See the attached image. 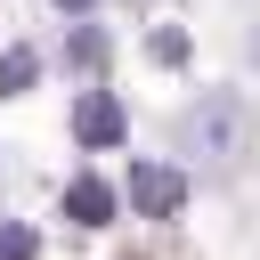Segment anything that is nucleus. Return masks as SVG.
Wrapping results in <instances>:
<instances>
[{
    "label": "nucleus",
    "mask_w": 260,
    "mask_h": 260,
    "mask_svg": "<svg viewBox=\"0 0 260 260\" xmlns=\"http://www.w3.org/2000/svg\"><path fill=\"white\" fill-rule=\"evenodd\" d=\"M203 154L211 162H236L244 154V98H228V89L203 98Z\"/></svg>",
    "instance_id": "7ed1b4c3"
},
{
    "label": "nucleus",
    "mask_w": 260,
    "mask_h": 260,
    "mask_svg": "<svg viewBox=\"0 0 260 260\" xmlns=\"http://www.w3.org/2000/svg\"><path fill=\"white\" fill-rule=\"evenodd\" d=\"M146 57H154V65H187L195 49H187V32H179V24H162V32L146 41Z\"/></svg>",
    "instance_id": "0eeeda50"
},
{
    "label": "nucleus",
    "mask_w": 260,
    "mask_h": 260,
    "mask_svg": "<svg viewBox=\"0 0 260 260\" xmlns=\"http://www.w3.org/2000/svg\"><path fill=\"white\" fill-rule=\"evenodd\" d=\"M32 81H41V57H32V49H24V41H16V49H8V57H0V98H24V89H32Z\"/></svg>",
    "instance_id": "423d86ee"
},
{
    "label": "nucleus",
    "mask_w": 260,
    "mask_h": 260,
    "mask_svg": "<svg viewBox=\"0 0 260 260\" xmlns=\"http://www.w3.org/2000/svg\"><path fill=\"white\" fill-rule=\"evenodd\" d=\"M65 57H73L81 73H106V57H114V49H106V32H98L89 16H73V32H65Z\"/></svg>",
    "instance_id": "39448f33"
},
{
    "label": "nucleus",
    "mask_w": 260,
    "mask_h": 260,
    "mask_svg": "<svg viewBox=\"0 0 260 260\" xmlns=\"http://www.w3.org/2000/svg\"><path fill=\"white\" fill-rule=\"evenodd\" d=\"M73 138H81L89 154L122 146V138H130V106H122L114 89H81V98H73Z\"/></svg>",
    "instance_id": "f257e3e1"
},
{
    "label": "nucleus",
    "mask_w": 260,
    "mask_h": 260,
    "mask_svg": "<svg viewBox=\"0 0 260 260\" xmlns=\"http://www.w3.org/2000/svg\"><path fill=\"white\" fill-rule=\"evenodd\" d=\"M32 252H41V236H32L24 219H8V228H0V260H32Z\"/></svg>",
    "instance_id": "6e6552de"
},
{
    "label": "nucleus",
    "mask_w": 260,
    "mask_h": 260,
    "mask_svg": "<svg viewBox=\"0 0 260 260\" xmlns=\"http://www.w3.org/2000/svg\"><path fill=\"white\" fill-rule=\"evenodd\" d=\"M89 8H98V0H57V16H89Z\"/></svg>",
    "instance_id": "1a4fd4ad"
},
{
    "label": "nucleus",
    "mask_w": 260,
    "mask_h": 260,
    "mask_svg": "<svg viewBox=\"0 0 260 260\" xmlns=\"http://www.w3.org/2000/svg\"><path fill=\"white\" fill-rule=\"evenodd\" d=\"M122 195H130V203H138L146 219H171V211L187 203V171H179V162H130Z\"/></svg>",
    "instance_id": "f03ea898"
},
{
    "label": "nucleus",
    "mask_w": 260,
    "mask_h": 260,
    "mask_svg": "<svg viewBox=\"0 0 260 260\" xmlns=\"http://www.w3.org/2000/svg\"><path fill=\"white\" fill-rule=\"evenodd\" d=\"M65 219H81V228H106V219H114V187H106L98 171H81V179L65 187Z\"/></svg>",
    "instance_id": "20e7f679"
}]
</instances>
